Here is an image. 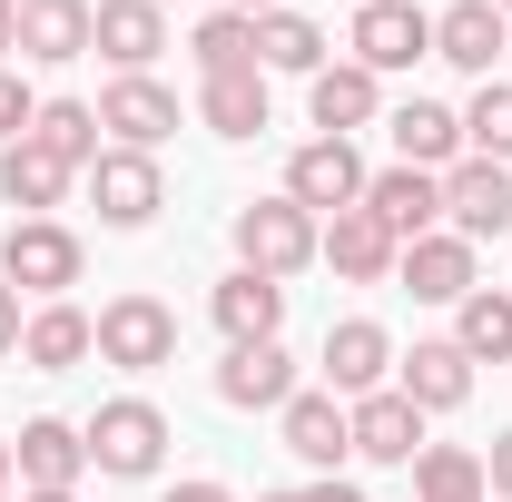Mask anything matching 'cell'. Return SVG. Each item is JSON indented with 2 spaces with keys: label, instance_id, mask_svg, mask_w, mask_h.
Wrapping results in <instances>:
<instances>
[{
  "label": "cell",
  "instance_id": "cell-39",
  "mask_svg": "<svg viewBox=\"0 0 512 502\" xmlns=\"http://www.w3.org/2000/svg\"><path fill=\"white\" fill-rule=\"evenodd\" d=\"M217 10H247V20H266V10H286V0H217Z\"/></svg>",
  "mask_w": 512,
  "mask_h": 502
},
{
  "label": "cell",
  "instance_id": "cell-10",
  "mask_svg": "<svg viewBox=\"0 0 512 502\" xmlns=\"http://www.w3.org/2000/svg\"><path fill=\"white\" fill-rule=\"evenodd\" d=\"M394 256H404V237L384 227L375 207H345V217H325V237H316V266H335L345 286H394Z\"/></svg>",
  "mask_w": 512,
  "mask_h": 502
},
{
  "label": "cell",
  "instance_id": "cell-14",
  "mask_svg": "<svg viewBox=\"0 0 512 502\" xmlns=\"http://www.w3.org/2000/svg\"><path fill=\"white\" fill-rule=\"evenodd\" d=\"M207 315H217L227 345H276V335H286V286L256 276V266H227L217 296H207Z\"/></svg>",
  "mask_w": 512,
  "mask_h": 502
},
{
  "label": "cell",
  "instance_id": "cell-33",
  "mask_svg": "<svg viewBox=\"0 0 512 502\" xmlns=\"http://www.w3.org/2000/svg\"><path fill=\"white\" fill-rule=\"evenodd\" d=\"M463 158L512 168V79H483V89H473V109H463Z\"/></svg>",
  "mask_w": 512,
  "mask_h": 502
},
{
  "label": "cell",
  "instance_id": "cell-1",
  "mask_svg": "<svg viewBox=\"0 0 512 502\" xmlns=\"http://www.w3.org/2000/svg\"><path fill=\"white\" fill-rule=\"evenodd\" d=\"M79 443H89V463H99L109 483H148V473L168 463V414H158L148 394H109V404L79 424Z\"/></svg>",
  "mask_w": 512,
  "mask_h": 502
},
{
  "label": "cell",
  "instance_id": "cell-37",
  "mask_svg": "<svg viewBox=\"0 0 512 502\" xmlns=\"http://www.w3.org/2000/svg\"><path fill=\"white\" fill-rule=\"evenodd\" d=\"M168 502H237L227 483H207V473H188V483H168Z\"/></svg>",
  "mask_w": 512,
  "mask_h": 502
},
{
  "label": "cell",
  "instance_id": "cell-32",
  "mask_svg": "<svg viewBox=\"0 0 512 502\" xmlns=\"http://www.w3.org/2000/svg\"><path fill=\"white\" fill-rule=\"evenodd\" d=\"M188 60H197V79L256 69V20H247V10H207V20L188 30Z\"/></svg>",
  "mask_w": 512,
  "mask_h": 502
},
{
  "label": "cell",
  "instance_id": "cell-18",
  "mask_svg": "<svg viewBox=\"0 0 512 502\" xmlns=\"http://www.w3.org/2000/svg\"><path fill=\"white\" fill-rule=\"evenodd\" d=\"M512 50V20L493 10V0H453V10H434V60L463 69V79H493V60Z\"/></svg>",
  "mask_w": 512,
  "mask_h": 502
},
{
  "label": "cell",
  "instance_id": "cell-40",
  "mask_svg": "<svg viewBox=\"0 0 512 502\" xmlns=\"http://www.w3.org/2000/svg\"><path fill=\"white\" fill-rule=\"evenodd\" d=\"M10 483H20V473H10V434H0V493H10Z\"/></svg>",
  "mask_w": 512,
  "mask_h": 502
},
{
  "label": "cell",
  "instance_id": "cell-42",
  "mask_svg": "<svg viewBox=\"0 0 512 502\" xmlns=\"http://www.w3.org/2000/svg\"><path fill=\"white\" fill-rule=\"evenodd\" d=\"M20 502H79V493H20Z\"/></svg>",
  "mask_w": 512,
  "mask_h": 502
},
{
  "label": "cell",
  "instance_id": "cell-45",
  "mask_svg": "<svg viewBox=\"0 0 512 502\" xmlns=\"http://www.w3.org/2000/svg\"><path fill=\"white\" fill-rule=\"evenodd\" d=\"M0 502H10V493H0Z\"/></svg>",
  "mask_w": 512,
  "mask_h": 502
},
{
  "label": "cell",
  "instance_id": "cell-35",
  "mask_svg": "<svg viewBox=\"0 0 512 502\" xmlns=\"http://www.w3.org/2000/svg\"><path fill=\"white\" fill-rule=\"evenodd\" d=\"M483 483H493V502H512V424L493 434V453H483Z\"/></svg>",
  "mask_w": 512,
  "mask_h": 502
},
{
  "label": "cell",
  "instance_id": "cell-29",
  "mask_svg": "<svg viewBox=\"0 0 512 502\" xmlns=\"http://www.w3.org/2000/svg\"><path fill=\"white\" fill-rule=\"evenodd\" d=\"M256 69H266V79H276V69H286V79H316L325 69V30L306 10H266V20H256Z\"/></svg>",
  "mask_w": 512,
  "mask_h": 502
},
{
  "label": "cell",
  "instance_id": "cell-15",
  "mask_svg": "<svg viewBox=\"0 0 512 502\" xmlns=\"http://www.w3.org/2000/svg\"><path fill=\"white\" fill-rule=\"evenodd\" d=\"M276 434H286V453H296V463H316V483L345 463V453H355V424H345V404H335L325 384H296V394H286Z\"/></svg>",
  "mask_w": 512,
  "mask_h": 502
},
{
  "label": "cell",
  "instance_id": "cell-8",
  "mask_svg": "<svg viewBox=\"0 0 512 502\" xmlns=\"http://www.w3.org/2000/svg\"><path fill=\"white\" fill-rule=\"evenodd\" d=\"M99 128H109V148H148V158H158V148L178 138V89L148 79V69H138V79H109V89H99Z\"/></svg>",
  "mask_w": 512,
  "mask_h": 502
},
{
  "label": "cell",
  "instance_id": "cell-7",
  "mask_svg": "<svg viewBox=\"0 0 512 502\" xmlns=\"http://www.w3.org/2000/svg\"><path fill=\"white\" fill-rule=\"evenodd\" d=\"M325 394L335 404H365V394H384L394 384V335H384L375 315H345V325H325Z\"/></svg>",
  "mask_w": 512,
  "mask_h": 502
},
{
  "label": "cell",
  "instance_id": "cell-13",
  "mask_svg": "<svg viewBox=\"0 0 512 502\" xmlns=\"http://www.w3.org/2000/svg\"><path fill=\"white\" fill-rule=\"evenodd\" d=\"M394 286H414V306H463L483 286V266H473V247L453 227H434V237H414V247L394 256Z\"/></svg>",
  "mask_w": 512,
  "mask_h": 502
},
{
  "label": "cell",
  "instance_id": "cell-30",
  "mask_svg": "<svg viewBox=\"0 0 512 502\" xmlns=\"http://www.w3.org/2000/svg\"><path fill=\"white\" fill-rule=\"evenodd\" d=\"M453 345H463L473 365H512V286H473V296L453 306Z\"/></svg>",
  "mask_w": 512,
  "mask_h": 502
},
{
  "label": "cell",
  "instance_id": "cell-23",
  "mask_svg": "<svg viewBox=\"0 0 512 502\" xmlns=\"http://www.w3.org/2000/svg\"><path fill=\"white\" fill-rule=\"evenodd\" d=\"M99 355V315L89 306H30V325H20V365L30 375H69V365H89Z\"/></svg>",
  "mask_w": 512,
  "mask_h": 502
},
{
  "label": "cell",
  "instance_id": "cell-43",
  "mask_svg": "<svg viewBox=\"0 0 512 502\" xmlns=\"http://www.w3.org/2000/svg\"><path fill=\"white\" fill-rule=\"evenodd\" d=\"M493 10H503V20H512V0H493Z\"/></svg>",
  "mask_w": 512,
  "mask_h": 502
},
{
  "label": "cell",
  "instance_id": "cell-16",
  "mask_svg": "<svg viewBox=\"0 0 512 502\" xmlns=\"http://www.w3.org/2000/svg\"><path fill=\"white\" fill-rule=\"evenodd\" d=\"M306 119H316V138H355V128L384 119V79L355 60H325L316 79H306Z\"/></svg>",
  "mask_w": 512,
  "mask_h": 502
},
{
  "label": "cell",
  "instance_id": "cell-2",
  "mask_svg": "<svg viewBox=\"0 0 512 502\" xmlns=\"http://www.w3.org/2000/svg\"><path fill=\"white\" fill-rule=\"evenodd\" d=\"M316 237H325V227H316V217H306V207H296L286 188H276V197H247V207H237V266L276 276V286L316 266Z\"/></svg>",
  "mask_w": 512,
  "mask_h": 502
},
{
  "label": "cell",
  "instance_id": "cell-12",
  "mask_svg": "<svg viewBox=\"0 0 512 502\" xmlns=\"http://www.w3.org/2000/svg\"><path fill=\"white\" fill-rule=\"evenodd\" d=\"M10 473H20V493H79V473H89V443H79V424H60V414H30V424L10 434Z\"/></svg>",
  "mask_w": 512,
  "mask_h": 502
},
{
  "label": "cell",
  "instance_id": "cell-4",
  "mask_svg": "<svg viewBox=\"0 0 512 502\" xmlns=\"http://www.w3.org/2000/svg\"><path fill=\"white\" fill-rule=\"evenodd\" d=\"M99 365H119V375H158V365H178V315L158 306V296H109L99 306Z\"/></svg>",
  "mask_w": 512,
  "mask_h": 502
},
{
  "label": "cell",
  "instance_id": "cell-9",
  "mask_svg": "<svg viewBox=\"0 0 512 502\" xmlns=\"http://www.w3.org/2000/svg\"><path fill=\"white\" fill-rule=\"evenodd\" d=\"M89 197H99V227H148V217L168 207V168H158L148 148H99Z\"/></svg>",
  "mask_w": 512,
  "mask_h": 502
},
{
  "label": "cell",
  "instance_id": "cell-36",
  "mask_svg": "<svg viewBox=\"0 0 512 502\" xmlns=\"http://www.w3.org/2000/svg\"><path fill=\"white\" fill-rule=\"evenodd\" d=\"M20 325H30V315H20V286L0 276V355H20Z\"/></svg>",
  "mask_w": 512,
  "mask_h": 502
},
{
  "label": "cell",
  "instance_id": "cell-24",
  "mask_svg": "<svg viewBox=\"0 0 512 502\" xmlns=\"http://www.w3.org/2000/svg\"><path fill=\"white\" fill-rule=\"evenodd\" d=\"M384 138H394L404 168H434V178H444L453 158H463V109H444V99H404V109L384 119Z\"/></svg>",
  "mask_w": 512,
  "mask_h": 502
},
{
  "label": "cell",
  "instance_id": "cell-26",
  "mask_svg": "<svg viewBox=\"0 0 512 502\" xmlns=\"http://www.w3.org/2000/svg\"><path fill=\"white\" fill-rule=\"evenodd\" d=\"M69 188H79V178H69L50 148H30V138H10V148H0V207H10V217H50Z\"/></svg>",
  "mask_w": 512,
  "mask_h": 502
},
{
  "label": "cell",
  "instance_id": "cell-20",
  "mask_svg": "<svg viewBox=\"0 0 512 502\" xmlns=\"http://www.w3.org/2000/svg\"><path fill=\"white\" fill-rule=\"evenodd\" d=\"M394 394H414L424 414H463L473 404V355L453 335H424L414 355H394Z\"/></svg>",
  "mask_w": 512,
  "mask_h": 502
},
{
  "label": "cell",
  "instance_id": "cell-31",
  "mask_svg": "<svg viewBox=\"0 0 512 502\" xmlns=\"http://www.w3.org/2000/svg\"><path fill=\"white\" fill-rule=\"evenodd\" d=\"M414 502H493L483 453H463V443H424V453H414Z\"/></svg>",
  "mask_w": 512,
  "mask_h": 502
},
{
  "label": "cell",
  "instance_id": "cell-44",
  "mask_svg": "<svg viewBox=\"0 0 512 502\" xmlns=\"http://www.w3.org/2000/svg\"><path fill=\"white\" fill-rule=\"evenodd\" d=\"M158 10H168V0H158Z\"/></svg>",
  "mask_w": 512,
  "mask_h": 502
},
{
  "label": "cell",
  "instance_id": "cell-28",
  "mask_svg": "<svg viewBox=\"0 0 512 502\" xmlns=\"http://www.w3.org/2000/svg\"><path fill=\"white\" fill-rule=\"evenodd\" d=\"M89 10L99 0H20V60H89Z\"/></svg>",
  "mask_w": 512,
  "mask_h": 502
},
{
  "label": "cell",
  "instance_id": "cell-25",
  "mask_svg": "<svg viewBox=\"0 0 512 502\" xmlns=\"http://www.w3.org/2000/svg\"><path fill=\"white\" fill-rule=\"evenodd\" d=\"M30 148H50L69 178H89V168H99V148H109V128H99V99H40V119H30Z\"/></svg>",
  "mask_w": 512,
  "mask_h": 502
},
{
  "label": "cell",
  "instance_id": "cell-17",
  "mask_svg": "<svg viewBox=\"0 0 512 502\" xmlns=\"http://www.w3.org/2000/svg\"><path fill=\"white\" fill-rule=\"evenodd\" d=\"M345 424H355V453H365V463H404V473H414V453H424V424H434V414H424L414 394L384 384V394H365V404H345Z\"/></svg>",
  "mask_w": 512,
  "mask_h": 502
},
{
  "label": "cell",
  "instance_id": "cell-6",
  "mask_svg": "<svg viewBox=\"0 0 512 502\" xmlns=\"http://www.w3.org/2000/svg\"><path fill=\"white\" fill-rule=\"evenodd\" d=\"M365 178H375V168L355 158V138H306V148L286 158V197H296L316 227L345 217V207H365Z\"/></svg>",
  "mask_w": 512,
  "mask_h": 502
},
{
  "label": "cell",
  "instance_id": "cell-34",
  "mask_svg": "<svg viewBox=\"0 0 512 502\" xmlns=\"http://www.w3.org/2000/svg\"><path fill=\"white\" fill-rule=\"evenodd\" d=\"M30 119H40L30 79H20V69H0V148H10V138H30Z\"/></svg>",
  "mask_w": 512,
  "mask_h": 502
},
{
  "label": "cell",
  "instance_id": "cell-41",
  "mask_svg": "<svg viewBox=\"0 0 512 502\" xmlns=\"http://www.w3.org/2000/svg\"><path fill=\"white\" fill-rule=\"evenodd\" d=\"M256 502H316V493H256Z\"/></svg>",
  "mask_w": 512,
  "mask_h": 502
},
{
  "label": "cell",
  "instance_id": "cell-27",
  "mask_svg": "<svg viewBox=\"0 0 512 502\" xmlns=\"http://www.w3.org/2000/svg\"><path fill=\"white\" fill-rule=\"evenodd\" d=\"M197 119H207V138H256V128L276 119V99H266V69L197 79Z\"/></svg>",
  "mask_w": 512,
  "mask_h": 502
},
{
  "label": "cell",
  "instance_id": "cell-19",
  "mask_svg": "<svg viewBox=\"0 0 512 502\" xmlns=\"http://www.w3.org/2000/svg\"><path fill=\"white\" fill-rule=\"evenodd\" d=\"M286 394H296V355H286V335H276V345H227V365H217V404H237V414H286Z\"/></svg>",
  "mask_w": 512,
  "mask_h": 502
},
{
  "label": "cell",
  "instance_id": "cell-38",
  "mask_svg": "<svg viewBox=\"0 0 512 502\" xmlns=\"http://www.w3.org/2000/svg\"><path fill=\"white\" fill-rule=\"evenodd\" d=\"M10 50H20V10L0 0V69H10Z\"/></svg>",
  "mask_w": 512,
  "mask_h": 502
},
{
  "label": "cell",
  "instance_id": "cell-11",
  "mask_svg": "<svg viewBox=\"0 0 512 502\" xmlns=\"http://www.w3.org/2000/svg\"><path fill=\"white\" fill-rule=\"evenodd\" d=\"M444 227L463 237V247L503 237V227H512V168H493V158H453V168H444Z\"/></svg>",
  "mask_w": 512,
  "mask_h": 502
},
{
  "label": "cell",
  "instance_id": "cell-3",
  "mask_svg": "<svg viewBox=\"0 0 512 502\" xmlns=\"http://www.w3.org/2000/svg\"><path fill=\"white\" fill-rule=\"evenodd\" d=\"M0 276H10L20 296L60 306L69 286H79V237H69L60 217H10V237H0Z\"/></svg>",
  "mask_w": 512,
  "mask_h": 502
},
{
  "label": "cell",
  "instance_id": "cell-5",
  "mask_svg": "<svg viewBox=\"0 0 512 502\" xmlns=\"http://www.w3.org/2000/svg\"><path fill=\"white\" fill-rule=\"evenodd\" d=\"M345 50H355V69L394 79V69L434 60V10H414V0H355V30H345Z\"/></svg>",
  "mask_w": 512,
  "mask_h": 502
},
{
  "label": "cell",
  "instance_id": "cell-22",
  "mask_svg": "<svg viewBox=\"0 0 512 502\" xmlns=\"http://www.w3.org/2000/svg\"><path fill=\"white\" fill-rule=\"evenodd\" d=\"M365 207H375L384 227H394V237L414 247V237H434V227H444V178H434V168H404V158H394V168H375V178H365Z\"/></svg>",
  "mask_w": 512,
  "mask_h": 502
},
{
  "label": "cell",
  "instance_id": "cell-21",
  "mask_svg": "<svg viewBox=\"0 0 512 502\" xmlns=\"http://www.w3.org/2000/svg\"><path fill=\"white\" fill-rule=\"evenodd\" d=\"M89 50H109V69L138 79V69L168 50V10H158V0H99V10H89Z\"/></svg>",
  "mask_w": 512,
  "mask_h": 502
}]
</instances>
